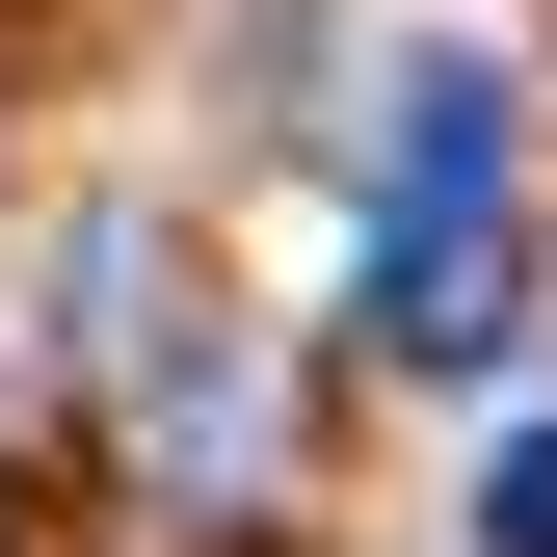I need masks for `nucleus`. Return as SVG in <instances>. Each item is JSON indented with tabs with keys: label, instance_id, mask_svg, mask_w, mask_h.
Wrapping results in <instances>:
<instances>
[{
	"label": "nucleus",
	"instance_id": "1",
	"mask_svg": "<svg viewBox=\"0 0 557 557\" xmlns=\"http://www.w3.org/2000/svg\"><path fill=\"white\" fill-rule=\"evenodd\" d=\"M372 345H398V372H505V345H531V213H505V81H478V53L398 81V160H372Z\"/></svg>",
	"mask_w": 557,
	"mask_h": 557
},
{
	"label": "nucleus",
	"instance_id": "2",
	"mask_svg": "<svg viewBox=\"0 0 557 557\" xmlns=\"http://www.w3.org/2000/svg\"><path fill=\"white\" fill-rule=\"evenodd\" d=\"M478 557H557V425H505V478H478Z\"/></svg>",
	"mask_w": 557,
	"mask_h": 557
}]
</instances>
